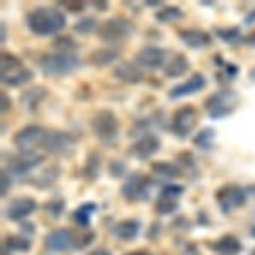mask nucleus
<instances>
[{"mask_svg": "<svg viewBox=\"0 0 255 255\" xmlns=\"http://www.w3.org/2000/svg\"><path fill=\"white\" fill-rule=\"evenodd\" d=\"M80 56L75 53H51L39 60V68L48 77H65L80 68Z\"/></svg>", "mask_w": 255, "mask_h": 255, "instance_id": "3", "label": "nucleus"}, {"mask_svg": "<svg viewBox=\"0 0 255 255\" xmlns=\"http://www.w3.org/2000/svg\"><path fill=\"white\" fill-rule=\"evenodd\" d=\"M184 192V187L179 186V184H170V186H165L160 192V196L163 197H172V199H177L179 196H182Z\"/></svg>", "mask_w": 255, "mask_h": 255, "instance_id": "36", "label": "nucleus"}, {"mask_svg": "<svg viewBox=\"0 0 255 255\" xmlns=\"http://www.w3.org/2000/svg\"><path fill=\"white\" fill-rule=\"evenodd\" d=\"M58 175H60V168L58 167H49L38 177V179H36V186H39V187L51 186V184L58 179Z\"/></svg>", "mask_w": 255, "mask_h": 255, "instance_id": "31", "label": "nucleus"}, {"mask_svg": "<svg viewBox=\"0 0 255 255\" xmlns=\"http://www.w3.org/2000/svg\"><path fill=\"white\" fill-rule=\"evenodd\" d=\"M167 58V53L158 46H145L136 53L134 60L141 68L146 70H157L160 67H163Z\"/></svg>", "mask_w": 255, "mask_h": 255, "instance_id": "14", "label": "nucleus"}, {"mask_svg": "<svg viewBox=\"0 0 255 255\" xmlns=\"http://www.w3.org/2000/svg\"><path fill=\"white\" fill-rule=\"evenodd\" d=\"M244 41H245L247 44H250V46H255V29H254L252 32H250V34L247 36V38H245Z\"/></svg>", "mask_w": 255, "mask_h": 255, "instance_id": "43", "label": "nucleus"}, {"mask_svg": "<svg viewBox=\"0 0 255 255\" xmlns=\"http://www.w3.org/2000/svg\"><path fill=\"white\" fill-rule=\"evenodd\" d=\"M94 233H77L70 228H58L48 233L44 238V245L48 250L56 254H65L68 250H80L94 242Z\"/></svg>", "mask_w": 255, "mask_h": 255, "instance_id": "2", "label": "nucleus"}, {"mask_svg": "<svg viewBox=\"0 0 255 255\" xmlns=\"http://www.w3.org/2000/svg\"><path fill=\"white\" fill-rule=\"evenodd\" d=\"M150 192V180L146 175L133 172L126 177V180L121 186V196L128 201H141L146 199Z\"/></svg>", "mask_w": 255, "mask_h": 255, "instance_id": "10", "label": "nucleus"}, {"mask_svg": "<svg viewBox=\"0 0 255 255\" xmlns=\"http://www.w3.org/2000/svg\"><path fill=\"white\" fill-rule=\"evenodd\" d=\"M245 192L240 186H235V184H228V186L221 187L220 191L216 192V199L220 203L221 209L225 213H230L232 209H235L238 206L245 203Z\"/></svg>", "mask_w": 255, "mask_h": 255, "instance_id": "13", "label": "nucleus"}, {"mask_svg": "<svg viewBox=\"0 0 255 255\" xmlns=\"http://www.w3.org/2000/svg\"><path fill=\"white\" fill-rule=\"evenodd\" d=\"M155 17H157V20H160V22H175V20L184 17V12L175 5H168V7L160 9Z\"/></svg>", "mask_w": 255, "mask_h": 255, "instance_id": "28", "label": "nucleus"}, {"mask_svg": "<svg viewBox=\"0 0 255 255\" xmlns=\"http://www.w3.org/2000/svg\"><path fill=\"white\" fill-rule=\"evenodd\" d=\"M126 255H146L143 250H136V252H131V254H126Z\"/></svg>", "mask_w": 255, "mask_h": 255, "instance_id": "47", "label": "nucleus"}, {"mask_svg": "<svg viewBox=\"0 0 255 255\" xmlns=\"http://www.w3.org/2000/svg\"><path fill=\"white\" fill-rule=\"evenodd\" d=\"M63 209H65V203L61 199H53V201H49V203H46V211L51 213L55 218L60 216L61 213H63Z\"/></svg>", "mask_w": 255, "mask_h": 255, "instance_id": "38", "label": "nucleus"}, {"mask_svg": "<svg viewBox=\"0 0 255 255\" xmlns=\"http://www.w3.org/2000/svg\"><path fill=\"white\" fill-rule=\"evenodd\" d=\"M3 255H5V254H3Z\"/></svg>", "mask_w": 255, "mask_h": 255, "instance_id": "49", "label": "nucleus"}, {"mask_svg": "<svg viewBox=\"0 0 255 255\" xmlns=\"http://www.w3.org/2000/svg\"><path fill=\"white\" fill-rule=\"evenodd\" d=\"M75 143V138L72 136L67 131H60V129H51L46 131V136L43 141V150H46L49 155H61L67 153L70 148Z\"/></svg>", "mask_w": 255, "mask_h": 255, "instance_id": "12", "label": "nucleus"}, {"mask_svg": "<svg viewBox=\"0 0 255 255\" xmlns=\"http://www.w3.org/2000/svg\"><path fill=\"white\" fill-rule=\"evenodd\" d=\"M216 34H218V38H221V39L225 41V43H228V44H235L242 38L240 29H238V27H228V29H216Z\"/></svg>", "mask_w": 255, "mask_h": 255, "instance_id": "33", "label": "nucleus"}, {"mask_svg": "<svg viewBox=\"0 0 255 255\" xmlns=\"http://www.w3.org/2000/svg\"><path fill=\"white\" fill-rule=\"evenodd\" d=\"M119 56V51L116 48H99L96 51H92L90 55V63L97 68L108 67V65L114 63Z\"/></svg>", "mask_w": 255, "mask_h": 255, "instance_id": "22", "label": "nucleus"}, {"mask_svg": "<svg viewBox=\"0 0 255 255\" xmlns=\"http://www.w3.org/2000/svg\"><path fill=\"white\" fill-rule=\"evenodd\" d=\"M0 79L3 85L9 87H17L32 79V72L22 65L17 56L10 55V53H2L0 58Z\"/></svg>", "mask_w": 255, "mask_h": 255, "instance_id": "4", "label": "nucleus"}, {"mask_svg": "<svg viewBox=\"0 0 255 255\" xmlns=\"http://www.w3.org/2000/svg\"><path fill=\"white\" fill-rule=\"evenodd\" d=\"M197 109L194 106H182L174 113L170 121V129L177 138H187L197 125Z\"/></svg>", "mask_w": 255, "mask_h": 255, "instance_id": "8", "label": "nucleus"}, {"mask_svg": "<svg viewBox=\"0 0 255 255\" xmlns=\"http://www.w3.org/2000/svg\"><path fill=\"white\" fill-rule=\"evenodd\" d=\"M204 87H206V79H204L201 73H194V75H192L191 79H187L184 84L175 85V87L168 92V97H170V99L186 97V96H191V94L201 92Z\"/></svg>", "mask_w": 255, "mask_h": 255, "instance_id": "18", "label": "nucleus"}, {"mask_svg": "<svg viewBox=\"0 0 255 255\" xmlns=\"http://www.w3.org/2000/svg\"><path fill=\"white\" fill-rule=\"evenodd\" d=\"M63 5L65 7H68V9L70 10H72V12H80L82 9H84V3H82V2H75V3H70V2H63Z\"/></svg>", "mask_w": 255, "mask_h": 255, "instance_id": "41", "label": "nucleus"}, {"mask_svg": "<svg viewBox=\"0 0 255 255\" xmlns=\"http://www.w3.org/2000/svg\"><path fill=\"white\" fill-rule=\"evenodd\" d=\"M113 75L121 82H126V84H138L143 80V72L129 61H123V63L116 65Z\"/></svg>", "mask_w": 255, "mask_h": 255, "instance_id": "20", "label": "nucleus"}, {"mask_svg": "<svg viewBox=\"0 0 255 255\" xmlns=\"http://www.w3.org/2000/svg\"><path fill=\"white\" fill-rule=\"evenodd\" d=\"M44 160L38 151H19L9 163V174L12 177H26Z\"/></svg>", "mask_w": 255, "mask_h": 255, "instance_id": "11", "label": "nucleus"}, {"mask_svg": "<svg viewBox=\"0 0 255 255\" xmlns=\"http://www.w3.org/2000/svg\"><path fill=\"white\" fill-rule=\"evenodd\" d=\"M94 211H96V204L84 203L72 213V218H73V221L79 223L80 226H87L90 223V215H92Z\"/></svg>", "mask_w": 255, "mask_h": 255, "instance_id": "26", "label": "nucleus"}, {"mask_svg": "<svg viewBox=\"0 0 255 255\" xmlns=\"http://www.w3.org/2000/svg\"><path fill=\"white\" fill-rule=\"evenodd\" d=\"M151 174L158 179H165V180H172V179H177L182 170H180L179 165L175 163H170V162H155L151 163Z\"/></svg>", "mask_w": 255, "mask_h": 255, "instance_id": "24", "label": "nucleus"}, {"mask_svg": "<svg viewBox=\"0 0 255 255\" xmlns=\"http://www.w3.org/2000/svg\"><path fill=\"white\" fill-rule=\"evenodd\" d=\"M139 228H141V223H139L138 220H123L114 226V235H116L119 240L131 242L138 237Z\"/></svg>", "mask_w": 255, "mask_h": 255, "instance_id": "21", "label": "nucleus"}, {"mask_svg": "<svg viewBox=\"0 0 255 255\" xmlns=\"http://www.w3.org/2000/svg\"><path fill=\"white\" fill-rule=\"evenodd\" d=\"M160 148V139L155 134H145V136L138 138L133 145L129 146V155L138 160H148L153 157Z\"/></svg>", "mask_w": 255, "mask_h": 255, "instance_id": "15", "label": "nucleus"}, {"mask_svg": "<svg viewBox=\"0 0 255 255\" xmlns=\"http://www.w3.org/2000/svg\"><path fill=\"white\" fill-rule=\"evenodd\" d=\"M187 68H189V61L186 56L175 55V56H172L170 61L165 65L163 73H165V77H168V79H177V77H182L184 73L187 72Z\"/></svg>", "mask_w": 255, "mask_h": 255, "instance_id": "25", "label": "nucleus"}, {"mask_svg": "<svg viewBox=\"0 0 255 255\" xmlns=\"http://www.w3.org/2000/svg\"><path fill=\"white\" fill-rule=\"evenodd\" d=\"M155 209H157V213H160V215H170V213H174L177 209V201L172 199V197L160 196Z\"/></svg>", "mask_w": 255, "mask_h": 255, "instance_id": "32", "label": "nucleus"}, {"mask_svg": "<svg viewBox=\"0 0 255 255\" xmlns=\"http://www.w3.org/2000/svg\"><path fill=\"white\" fill-rule=\"evenodd\" d=\"M126 172V165L125 162H121V160H113V162L109 163V175L111 177H123Z\"/></svg>", "mask_w": 255, "mask_h": 255, "instance_id": "37", "label": "nucleus"}, {"mask_svg": "<svg viewBox=\"0 0 255 255\" xmlns=\"http://www.w3.org/2000/svg\"><path fill=\"white\" fill-rule=\"evenodd\" d=\"M46 129L39 125H27L20 128L14 134V145L19 151H34V148L43 145Z\"/></svg>", "mask_w": 255, "mask_h": 255, "instance_id": "9", "label": "nucleus"}, {"mask_svg": "<svg viewBox=\"0 0 255 255\" xmlns=\"http://www.w3.org/2000/svg\"><path fill=\"white\" fill-rule=\"evenodd\" d=\"M245 22H247V24H252V22H255V9L249 12V15H247V17H245Z\"/></svg>", "mask_w": 255, "mask_h": 255, "instance_id": "44", "label": "nucleus"}, {"mask_svg": "<svg viewBox=\"0 0 255 255\" xmlns=\"http://www.w3.org/2000/svg\"><path fill=\"white\" fill-rule=\"evenodd\" d=\"M90 128L94 134L104 143H113L119 134V121L109 109L97 111L90 121Z\"/></svg>", "mask_w": 255, "mask_h": 255, "instance_id": "5", "label": "nucleus"}, {"mask_svg": "<svg viewBox=\"0 0 255 255\" xmlns=\"http://www.w3.org/2000/svg\"><path fill=\"white\" fill-rule=\"evenodd\" d=\"M5 249L14 250V252H29L31 249V242L27 238H24L22 235H10L3 240Z\"/></svg>", "mask_w": 255, "mask_h": 255, "instance_id": "27", "label": "nucleus"}, {"mask_svg": "<svg viewBox=\"0 0 255 255\" xmlns=\"http://www.w3.org/2000/svg\"><path fill=\"white\" fill-rule=\"evenodd\" d=\"M26 24L36 36H51L67 26V15L56 7H38L27 14Z\"/></svg>", "mask_w": 255, "mask_h": 255, "instance_id": "1", "label": "nucleus"}, {"mask_svg": "<svg viewBox=\"0 0 255 255\" xmlns=\"http://www.w3.org/2000/svg\"><path fill=\"white\" fill-rule=\"evenodd\" d=\"M53 48L58 49V53H73V49H77V43L68 36H61L53 41Z\"/></svg>", "mask_w": 255, "mask_h": 255, "instance_id": "34", "label": "nucleus"}, {"mask_svg": "<svg viewBox=\"0 0 255 255\" xmlns=\"http://www.w3.org/2000/svg\"><path fill=\"white\" fill-rule=\"evenodd\" d=\"M89 255H113V254H111V250L104 249V247H99V249H94Z\"/></svg>", "mask_w": 255, "mask_h": 255, "instance_id": "42", "label": "nucleus"}, {"mask_svg": "<svg viewBox=\"0 0 255 255\" xmlns=\"http://www.w3.org/2000/svg\"><path fill=\"white\" fill-rule=\"evenodd\" d=\"M46 97H48V89H44L43 85H32V87L26 89L20 94L19 101L26 113H36Z\"/></svg>", "mask_w": 255, "mask_h": 255, "instance_id": "16", "label": "nucleus"}, {"mask_svg": "<svg viewBox=\"0 0 255 255\" xmlns=\"http://www.w3.org/2000/svg\"><path fill=\"white\" fill-rule=\"evenodd\" d=\"M10 187V174H7L5 170H2V196L7 194Z\"/></svg>", "mask_w": 255, "mask_h": 255, "instance_id": "39", "label": "nucleus"}, {"mask_svg": "<svg viewBox=\"0 0 255 255\" xmlns=\"http://www.w3.org/2000/svg\"><path fill=\"white\" fill-rule=\"evenodd\" d=\"M0 96H2V113L5 114V113H9V111H10V97L7 96L5 92H2Z\"/></svg>", "mask_w": 255, "mask_h": 255, "instance_id": "40", "label": "nucleus"}, {"mask_svg": "<svg viewBox=\"0 0 255 255\" xmlns=\"http://www.w3.org/2000/svg\"><path fill=\"white\" fill-rule=\"evenodd\" d=\"M2 43H5V24L2 22Z\"/></svg>", "mask_w": 255, "mask_h": 255, "instance_id": "46", "label": "nucleus"}, {"mask_svg": "<svg viewBox=\"0 0 255 255\" xmlns=\"http://www.w3.org/2000/svg\"><path fill=\"white\" fill-rule=\"evenodd\" d=\"M215 129L213 128H204L197 133V136L194 138V145L203 148V150H208L209 146L213 145V139H215Z\"/></svg>", "mask_w": 255, "mask_h": 255, "instance_id": "30", "label": "nucleus"}, {"mask_svg": "<svg viewBox=\"0 0 255 255\" xmlns=\"http://www.w3.org/2000/svg\"><path fill=\"white\" fill-rule=\"evenodd\" d=\"M99 172H101V155L97 151H92V153L87 155V160H85V175L90 180H94L97 179Z\"/></svg>", "mask_w": 255, "mask_h": 255, "instance_id": "29", "label": "nucleus"}, {"mask_svg": "<svg viewBox=\"0 0 255 255\" xmlns=\"http://www.w3.org/2000/svg\"><path fill=\"white\" fill-rule=\"evenodd\" d=\"M250 255H255V250H254V252H252V254H250Z\"/></svg>", "mask_w": 255, "mask_h": 255, "instance_id": "48", "label": "nucleus"}, {"mask_svg": "<svg viewBox=\"0 0 255 255\" xmlns=\"http://www.w3.org/2000/svg\"><path fill=\"white\" fill-rule=\"evenodd\" d=\"M211 249L215 250V252L223 254V255H235L242 250V244L237 237L225 235V237H221L220 240H216L215 244L211 245Z\"/></svg>", "mask_w": 255, "mask_h": 255, "instance_id": "23", "label": "nucleus"}, {"mask_svg": "<svg viewBox=\"0 0 255 255\" xmlns=\"http://www.w3.org/2000/svg\"><path fill=\"white\" fill-rule=\"evenodd\" d=\"M237 102H238V96L235 90L225 89L213 94V96H209L206 99V102H204V108L208 109V114L211 118H223L228 116L235 109Z\"/></svg>", "mask_w": 255, "mask_h": 255, "instance_id": "7", "label": "nucleus"}, {"mask_svg": "<svg viewBox=\"0 0 255 255\" xmlns=\"http://www.w3.org/2000/svg\"><path fill=\"white\" fill-rule=\"evenodd\" d=\"M179 39L182 41L186 46L192 49H201L206 48L211 43V36L203 29H194V27H187V29H179L177 32Z\"/></svg>", "mask_w": 255, "mask_h": 255, "instance_id": "19", "label": "nucleus"}, {"mask_svg": "<svg viewBox=\"0 0 255 255\" xmlns=\"http://www.w3.org/2000/svg\"><path fill=\"white\" fill-rule=\"evenodd\" d=\"M36 209V201L32 197H17L9 204V208L5 209V216L10 221H20L24 218L32 215Z\"/></svg>", "mask_w": 255, "mask_h": 255, "instance_id": "17", "label": "nucleus"}, {"mask_svg": "<svg viewBox=\"0 0 255 255\" xmlns=\"http://www.w3.org/2000/svg\"><path fill=\"white\" fill-rule=\"evenodd\" d=\"M160 0H146V5H150V7H153V5H160Z\"/></svg>", "mask_w": 255, "mask_h": 255, "instance_id": "45", "label": "nucleus"}, {"mask_svg": "<svg viewBox=\"0 0 255 255\" xmlns=\"http://www.w3.org/2000/svg\"><path fill=\"white\" fill-rule=\"evenodd\" d=\"M134 27L125 17H111L99 27V38L106 43H121L133 34Z\"/></svg>", "mask_w": 255, "mask_h": 255, "instance_id": "6", "label": "nucleus"}, {"mask_svg": "<svg viewBox=\"0 0 255 255\" xmlns=\"http://www.w3.org/2000/svg\"><path fill=\"white\" fill-rule=\"evenodd\" d=\"M96 26H97L96 17H82L80 20L75 22L73 29H75V32H79V34H89V32L96 29Z\"/></svg>", "mask_w": 255, "mask_h": 255, "instance_id": "35", "label": "nucleus"}]
</instances>
